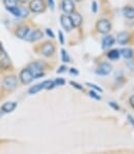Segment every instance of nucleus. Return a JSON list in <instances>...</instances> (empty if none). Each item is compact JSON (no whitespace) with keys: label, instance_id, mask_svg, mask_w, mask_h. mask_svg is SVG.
Instances as JSON below:
<instances>
[{"label":"nucleus","instance_id":"1","mask_svg":"<svg viewBox=\"0 0 134 154\" xmlns=\"http://www.w3.org/2000/svg\"><path fill=\"white\" fill-rule=\"evenodd\" d=\"M29 70H30L31 74H32L33 78H40V77L44 76V67L41 63L35 62V63H31L29 64L28 67Z\"/></svg>","mask_w":134,"mask_h":154},{"label":"nucleus","instance_id":"2","mask_svg":"<svg viewBox=\"0 0 134 154\" xmlns=\"http://www.w3.org/2000/svg\"><path fill=\"white\" fill-rule=\"evenodd\" d=\"M17 85H18V79L15 75L6 76L5 78L3 79V82H2L3 89L8 91V92L15 90L16 88H17Z\"/></svg>","mask_w":134,"mask_h":154},{"label":"nucleus","instance_id":"3","mask_svg":"<svg viewBox=\"0 0 134 154\" xmlns=\"http://www.w3.org/2000/svg\"><path fill=\"white\" fill-rule=\"evenodd\" d=\"M111 22L108 19H101L96 24L97 31L100 33H108L111 30Z\"/></svg>","mask_w":134,"mask_h":154},{"label":"nucleus","instance_id":"4","mask_svg":"<svg viewBox=\"0 0 134 154\" xmlns=\"http://www.w3.org/2000/svg\"><path fill=\"white\" fill-rule=\"evenodd\" d=\"M29 10L32 13H43L46 10V3L44 0H31L29 3Z\"/></svg>","mask_w":134,"mask_h":154},{"label":"nucleus","instance_id":"5","mask_svg":"<svg viewBox=\"0 0 134 154\" xmlns=\"http://www.w3.org/2000/svg\"><path fill=\"white\" fill-rule=\"evenodd\" d=\"M55 53V46L53 43L46 42L41 46V54L46 57H50Z\"/></svg>","mask_w":134,"mask_h":154},{"label":"nucleus","instance_id":"6","mask_svg":"<svg viewBox=\"0 0 134 154\" xmlns=\"http://www.w3.org/2000/svg\"><path fill=\"white\" fill-rule=\"evenodd\" d=\"M19 78L23 85H29V83L35 79L32 76V74H31L30 70H29L28 68H25V69H23L21 72H20Z\"/></svg>","mask_w":134,"mask_h":154},{"label":"nucleus","instance_id":"7","mask_svg":"<svg viewBox=\"0 0 134 154\" xmlns=\"http://www.w3.org/2000/svg\"><path fill=\"white\" fill-rule=\"evenodd\" d=\"M6 10L8 11L11 14H13L14 16L19 18H26L28 16L29 12L24 8H19V6H13V8H8Z\"/></svg>","mask_w":134,"mask_h":154},{"label":"nucleus","instance_id":"8","mask_svg":"<svg viewBox=\"0 0 134 154\" xmlns=\"http://www.w3.org/2000/svg\"><path fill=\"white\" fill-rule=\"evenodd\" d=\"M111 71H112V66L110 64H108V63H102V64H100L99 67L97 68L96 73L98 75L105 76V75L110 74Z\"/></svg>","mask_w":134,"mask_h":154},{"label":"nucleus","instance_id":"9","mask_svg":"<svg viewBox=\"0 0 134 154\" xmlns=\"http://www.w3.org/2000/svg\"><path fill=\"white\" fill-rule=\"evenodd\" d=\"M60 24H61V26H62V28L67 31H71L72 29L74 28L73 24H72V21H71V18H70V16L67 15V14H63V15L60 16Z\"/></svg>","mask_w":134,"mask_h":154},{"label":"nucleus","instance_id":"10","mask_svg":"<svg viewBox=\"0 0 134 154\" xmlns=\"http://www.w3.org/2000/svg\"><path fill=\"white\" fill-rule=\"evenodd\" d=\"M43 35H43L42 30H40V29H35L33 31H31V32H29L28 35H27L25 40L28 41V42L35 43V42H37V41H40L41 38H43Z\"/></svg>","mask_w":134,"mask_h":154},{"label":"nucleus","instance_id":"11","mask_svg":"<svg viewBox=\"0 0 134 154\" xmlns=\"http://www.w3.org/2000/svg\"><path fill=\"white\" fill-rule=\"evenodd\" d=\"M61 8H62L65 14L70 15V14L75 12V3L73 2V0H62Z\"/></svg>","mask_w":134,"mask_h":154},{"label":"nucleus","instance_id":"12","mask_svg":"<svg viewBox=\"0 0 134 154\" xmlns=\"http://www.w3.org/2000/svg\"><path fill=\"white\" fill-rule=\"evenodd\" d=\"M70 18H71V21L74 28H78V27L81 26V24H82V16L80 14L74 12L70 14Z\"/></svg>","mask_w":134,"mask_h":154},{"label":"nucleus","instance_id":"13","mask_svg":"<svg viewBox=\"0 0 134 154\" xmlns=\"http://www.w3.org/2000/svg\"><path fill=\"white\" fill-rule=\"evenodd\" d=\"M17 106H18V103L14 102V101L5 102L1 106V112H4V114H10V112H13L14 110L17 108Z\"/></svg>","mask_w":134,"mask_h":154},{"label":"nucleus","instance_id":"14","mask_svg":"<svg viewBox=\"0 0 134 154\" xmlns=\"http://www.w3.org/2000/svg\"><path fill=\"white\" fill-rule=\"evenodd\" d=\"M29 31H30V28H29L28 26H20V27H18L17 29H16V31H15V35H16V37L17 38H25L27 37V35L29 33Z\"/></svg>","mask_w":134,"mask_h":154},{"label":"nucleus","instance_id":"15","mask_svg":"<svg viewBox=\"0 0 134 154\" xmlns=\"http://www.w3.org/2000/svg\"><path fill=\"white\" fill-rule=\"evenodd\" d=\"M129 40H130V35L127 31H122L117 37V42L120 45H126L129 42Z\"/></svg>","mask_w":134,"mask_h":154},{"label":"nucleus","instance_id":"16","mask_svg":"<svg viewBox=\"0 0 134 154\" xmlns=\"http://www.w3.org/2000/svg\"><path fill=\"white\" fill-rule=\"evenodd\" d=\"M115 42V38L112 35H106L102 41V48L103 49H108L109 47L112 46Z\"/></svg>","mask_w":134,"mask_h":154},{"label":"nucleus","instance_id":"17","mask_svg":"<svg viewBox=\"0 0 134 154\" xmlns=\"http://www.w3.org/2000/svg\"><path fill=\"white\" fill-rule=\"evenodd\" d=\"M0 68H1L2 70H4V71L8 70L11 68V60L6 54L0 58Z\"/></svg>","mask_w":134,"mask_h":154},{"label":"nucleus","instance_id":"18","mask_svg":"<svg viewBox=\"0 0 134 154\" xmlns=\"http://www.w3.org/2000/svg\"><path fill=\"white\" fill-rule=\"evenodd\" d=\"M123 15L128 19H134V8L132 6H125L123 8Z\"/></svg>","mask_w":134,"mask_h":154},{"label":"nucleus","instance_id":"19","mask_svg":"<svg viewBox=\"0 0 134 154\" xmlns=\"http://www.w3.org/2000/svg\"><path fill=\"white\" fill-rule=\"evenodd\" d=\"M121 56V52L117 49H113V50H110L107 53V57L111 60H119V57Z\"/></svg>","mask_w":134,"mask_h":154},{"label":"nucleus","instance_id":"20","mask_svg":"<svg viewBox=\"0 0 134 154\" xmlns=\"http://www.w3.org/2000/svg\"><path fill=\"white\" fill-rule=\"evenodd\" d=\"M42 90H44V88H43V85H42V82H41V83H38V85H33V87H31L30 89L28 90V93L30 95H33V94H37V93H38Z\"/></svg>","mask_w":134,"mask_h":154},{"label":"nucleus","instance_id":"21","mask_svg":"<svg viewBox=\"0 0 134 154\" xmlns=\"http://www.w3.org/2000/svg\"><path fill=\"white\" fill-rule=\"evenodd\" d=\"M120 52H121V55L124 56L125 58H131L133 56V50L131 48H124L120 50Z\"/></svg>","mask_w":134,"mask_h":154},{"label":"nucleus","instance_id":"22","mask_svg":"<svg viewBox=\"0 0 134 154\" xmlns=\"http://www.w3.org/2000/svg\"><path fill=\"white\" fill-rule=\"evenodd\" d=\"M43 85V88H44V90H52L54 89V88L56 87L55 85V82H54L53 80H45L42 82Z\"/></svg>","mask_w":134,"mask_h":154},{"label":"nucleus","instance_id":"23","mask_svg":"<svg viewBox=\"0 0 134 154\" xmlns=\"http://www.w3.org/2000/svg\"><path fill=\"white\" fill-rule=\"evenodd\" d=\"M18 0H3V3L5 5V8H13V6L17 5Z\"/></svg>","mask_w":134,"mask_h":154},{"label":"nucleus","instance_id":"24","mask_svg":"<svg viewBox=\"0 0 134 154\" xmlns=\"http://www.w3.org/2000/svg\"><path fill=\"white\" fill-rule=\"evenodd\" d=\"M61 60H62L63 63H69L70 62V56L65 49H61Z\"/></svg>","mask_w":134,"mask_h":154},{"label":"nucleus","instance_id":"25","mask_svg":"<svg viewBox=\"0 0 134 154\" xmlns=\"http://www.w3.org/2000/svg\"><path fill=\"white\" fill-rule=\"evenodd\" d=\"M86 85H88V87H90V88H92V89L96 90L97 92H100V93H102V92H103V90H102L101 88H100V87H98V85H94V83L86 82Z\"/></svg>","mask_w":134,"mask_h":154},{"label":"nucleus","instance_id":"26","mask_svg":"<svg viewBox=\"0 0 134 154\" xmlns=\"http://www.w3.org/2000/svg\"><path fill=\"white\" fill-rule=\"evenodd\" d=\"M90 97L96 99V100H101V96H99V95H98L95 91H90Z\"/></svg>","mask_w":134,"mask_h":154},{"label":"nucleus","instance_id":"27","mask_svg":"<svg viewBox=\"0 0 134 154\" xmlns=\"http://www.w3.org/2000/svg\"><path fill=\"white\" fill-rule=\"evenodd\" d=\"M54 82H55V85H56V87H60V85H65V81L63 80L62 78H57L55 81H54Z\"/></svg>","mask_w":134,"mask_h":154},{"label":"nucleus","instance_id":"28","mask_svg":"<svg viewBox=\"0 0 134 154\" xmlns=\"http://www.w3.org/2000/svg\"><path fill=\"white\" fill-rule=\"evenodd\" d=\"M70 85H73V87L75 88V89L79 90V91H82V90H83V88L81 87L80 85H78V83H77V82H74V81H70Z\"/></svg>","mask_w":134,"mask_h":154},{"label":"nucleus","instance_id":"29","mask_svg":"<svg viewBox=\"0 0 134 154\" xmlns=\"http://www.w3.org/2000/svg\"><path fill=\"white\" fill-rule=\"evenodd\" d=\"M68 70L67 66H61V67H59L57 69V71H56V73L57 74H60V73H63V72H65Z\"/></svg>","mask_w":134,"mask_h":154},{"label":"nucleus","instance_id":"30","mask_svg":"<svg viewBox=\"0 0 134 154\" xmlns=\"http://www.w3.org/2000/svg\"><path fill=\"white\" fill-rule=\"evenodd\" d=\"M109 105H110L111 107H112L114 110H120V106L117 105V104L115 103V102H112V101H111V102H109Z\"/></svg>","mask_w":134,"mask_h":154},{"label":"nucleus","instance_id":"31","mask_svg":"<svg viewBox=\"0 0 134 154\" xmlns=\"http://www.w3.org/2000/svg\"><path fill=\"white\" fill-rule=\"evenodd\" d=\"M92 10H93V13H95V14L97 13L98 6H97V2L96 1H93V3H92Z\"/></svg>","mask_w":134,"mask_h":154},{"label":"nucleus","instance_id":"32","mask_svg":"<svg viewBox=\"0 0 134 154\" xmlns=\"http://www.w3.org/2000/svg\"><path fill=\"white\" fill-rule=\"evenodd\" d=\"M46 33H47V35H48V37H50L51 38H54V33H53V31H52L51 29L47 28L46 29Z\"/></svg>","mask_w":134,"mask_h":154},{"label":"nucleus","instance_id":"33","mask_svg":"<svg viewBox=\"0 0 134 154\" xmlns=\"http://www.w3.org/2000/svg\"><path fill=\"white\" fill-rule=\"evenodd\" d=\"M58 35H59L60 44H61V45H63V43H65V40H63V33H62V31H61V30L58 31Z\"/></svg>","mask_w":134,"mask_h":154},{"label":"nucleus","instance_id":"34","mask_svg":"<svg viewBox=\"0 0 134 154\" xmlns=\"http://www.w3.org/2000/svg\"><path fill=\"white\" fill-rule=\"evenodd\" d=\"M127 119H128V121L130 122V124L134 127V118L131 115H128V116H127Z\"/></svg>","mask_w":134,"mask_h":154},{"label":"nucleus","instance_id":"35","mask_svg":"<svg viewBox=\"0 0 134 154\" xmlns=\"http://www.w3.org/2000/svg\"><path fill=\"white\" fill-rule=\"evenodd\" d=\"M47 2H48V6L50 8H51L52 11L54 10V2L53 0H47Z\"/></svg>","mask_w":134,"mask_h":154},{"label":"nucleus","instance_id":"36","mask_svg":"<svg viewBox=\"0 0 134 154\" xmlns=\"http://www.w3.org/2000/svg\"><path fill=\"white\" fill-rule=\"evenodd\" d=\"M129 103H130L131 107L134 108V95H132V96L129 98Z\"/></svg>","mask_w":134,"mask_h":154},{"label":"nucleus","instance_id":"37","mask_svg":"<svg viewBox=\"0 0 134 154\" xmlns=\"http://www.w3.org/2000/svg\"><path fill=\"white\" fill-rule=\"evenodd\" d=\"M70 73L71 74H75V75H78L79 72L77 69H75V68H72V69H70Z\"/></svg>","mask_w":134,"mask_h":154},{"label":"nucleus","instance_id":"38","mask_svg":"<svg viewBox=\"0 0 134 154\" xmlns=\"http://www.w3.org/2000/svg\"><path fill=\"white\" fill-rule=\"evenodd\" d=\"M18 1H20V2H22V3H25V2H27V1H29V0H18Z\"/></svg>","mask_w":134,"mask_h":154},{"label":"nucleus","instance_id":"39","mask_svg":"<svg viewBox=\"0 0 134 154\" xmlns=\"http://www.w3.org/2000/svg\"><path fill=\"white\" fill-rule=\"evenodd\" d=\"M75 1H78L79 2V1H81V0H75Z\"/></svg>","mask_w":134,"mask_h":154}]
</instances>
